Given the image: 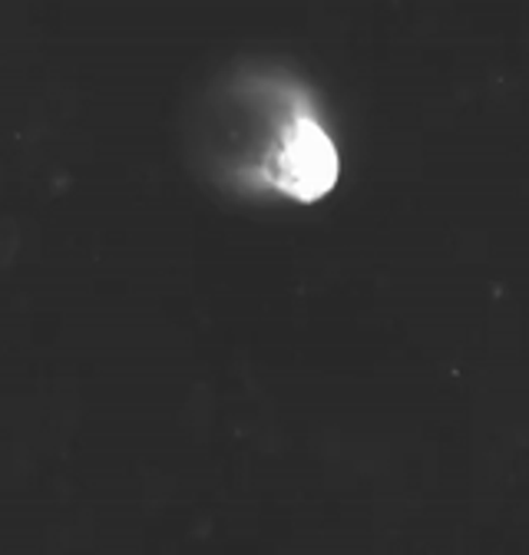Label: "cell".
<instances>
[{"instance_id": "obj_1", "label": "cell", "mask_w": 529, "mask_h": 555, "mask_svg": "<svg viewBox=\"0 0 529 555\" xmlns=\"http://www.w3.org/2000/svg\"><path fill=\"white\" fill-rule=\"evenodd\" d=\"M338 179V150L314 116H282L264 146L232 176L242 189H275L314 202Z\"/></svg>"}]
</instances>
